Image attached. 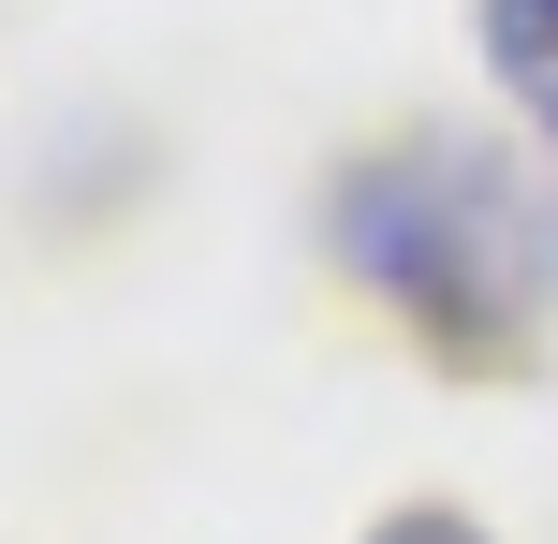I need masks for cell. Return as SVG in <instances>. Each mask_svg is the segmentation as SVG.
Segmentation results:
<instances>
[{"mask_svg":"<svg viewBox=\"0 0 558 544\" xmlns=\"http://www.w3.org/2000/svg\"><path fill=\"white\" fill-rule=\"evenodd\" d=\"M353 265L383 294H412L426 324H456V339H500L514 310H530V192H514L485 147H412V162H383L353 192Z\"/></svg>","mask_w":558,"mask_h":544,"instance_id":"cell-1","label":"cell"},{"mask_svg":"<svg viewBox=\"0 0 558 544\" xmlns=\"http://www.w3.org/2000/svg\"><path fill=\"white\" fill-rule=\"evenodd\" d=\"M383 544H471V530H456V516H397Z\"/></svg>","mask_w":558,"mask_h":544,"instance_id":"cell-3","label":"cell"},{"mask_svg":"<svg viewBox=\"0 0 558 544\" xmlns=\"http://www.w3.org/2000/svg\"><path fill=\"white\" fill-rule=\"evenodd\" d=\"M485 59H500V88L558 133V0H485Z\"/></svg>","mask_w":558,"mask_h":544,"instance_id":"cell-2","label":"cell"}]
</instances>
